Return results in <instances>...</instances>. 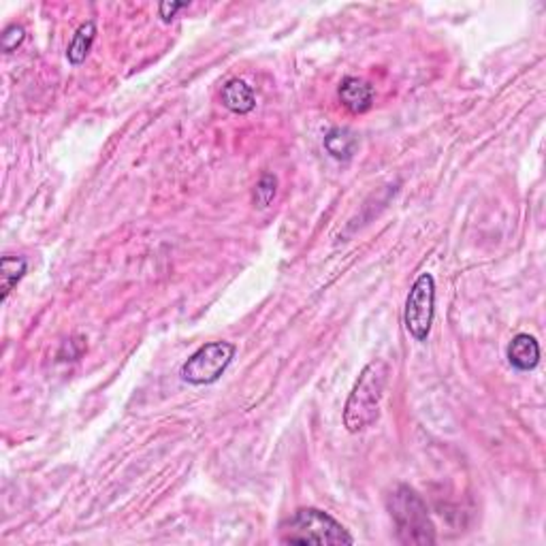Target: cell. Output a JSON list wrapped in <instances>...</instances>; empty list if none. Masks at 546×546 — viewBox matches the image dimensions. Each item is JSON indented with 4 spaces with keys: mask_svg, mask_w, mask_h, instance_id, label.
Returning <instances> with one entry per match:
<instances>
[{
    "mask_svg": "<svg viewBox=\"0 0 546 546\" xmlns=\"http://www.w3.org/2000/svg\"><path fill=\"white\" fill-rule=\"evenodd\" d=\"M386 383H389V363L386 361L374 359L363 367L344 406L346 431L361 433L378 421Z\"/></svg>",
    "mask_w": 546,
    "mask_h": 546,
    "instance_id": "6da1fadb",
    "label": "cell"
},
{
    "mask_svg": "<svg viewBox=\"0 0 546 546\" xmlns=\"http://www.w3.org/2000/svg\"><path fill=\"white\" fill-rule=\"evenodd\" d=\"M397 540L406 546H431L438 542L436 527L430 516V508L410 485H399L386 497Z\"/></svg>",
    "mask_w": 546,
    "mask_h": 546,
    "instance_id": "7a4b0ae2",
    "label": "cell"
},
{
    "mask_svg": "<svg viewBox=\"0 0 546 546\" xmlns=\"http://www.w3.org/2000/svg\"><path fill=\"white\" fill-rule=\"evenodd\" d=\"M284 544H352L348 530L319 508H299L280 527Z\"/></svg>",
    "mask_w": 546,
    "mask_h": 546,
    "instance_id": "3957f363",
    "label": "cell"
},
{
    "mask_svg": "<svg viewBox=\"0 0 546 546\" xmlns=\"http://www.w3.org/2000/svg\"><path fill=\"white\" fill-rule=\"evenodd\" d=\"M235 355H237V346L231 342H209L192 352L188 361L181 366L180 375L181 380L192 386L214 384L222 378L231 366Z\"/></svg>",
    "mask_w": 546,
    "mask_h": 546,
    "instance_id": "277c9868",
    "label": "cell"
},
{
    "mask_svg": "<svg viewBox=\"0 0 546 546\" xmlns=\"http://www.w3.org/2000/svg\"><path fill=\"white\" fill-rule=\"evenodd\" d=\"M433 316H436V280L431 273H421L410 289L406 299V322L408 333L416 342H427L430 339Z\"/></svg>",
    "mask_w": 546,
    "mask_h": 546,
    "instance_id": "5b68a950",
    "label": "cell"
},
{
    "mask_svg": "<svg viewBox=\"0 0 546 546\" xmlns=\"http://www.w3.org/2000/svg\"><path fill=\"white\" fill-rule=\"evenodd\" d=\"M338 97L352 114H366L372 109L375 90L369 81L361 78H344L338 88Z\"/></svg>",
    "mask_w": 546,
    "mask_h": 546,
    "instance_id": "8992f818",
    "label": "cell"
},
{
    "mask_svg": "<svg viewBox=\"0 0 546 546\" xmlns=\"http://www.w3.org/2000/svg\"><path fill=\"white\" fill-rule=\"evenodd\" d=\"M220 98H222V105H225L228 111H233V114H239V116L250 114V111H254L256 107L254 88H252L248 81L239 78L228 79L227 84L222 86Z\"/></svg>",
    "mask_w": 546,
    "mask_h": 546,
    "instance_id": "52a82bcc",
    "label": "cell"
},
{
    "mask_svg": "<svg viewBox=\"0 0 546 546\" xmlns=\"http://www.w3.org/2000/svg\"><path fill=\"white\" fill-rule=\"evenodd\" d=\"M508 361L519 372H533L540 363V344L530 333H519L508 344Z\"/></svg>",
    "mask_w": 546,
    "mask_h": 546,
    "instance_id": "ba28073f",
    "label": "cell"
},
{
    "mask_svg": "<svg viewBox=\"0 0 546 546\" xmlns=\"http://www.w3.org/2000/svg\"><path fill=\"white\" fill-rule=\"evenodd\" d=\"M325 150L339 162H348L359 150V137L346 126H336L325 134Z\"/></svg>",
    "mask_w": 546,
    "mask_h": 546,
    "instance_id": "9c48e42d",
    "label": "cell"
},
{
    "mask_svg": "<svg viewBox=\"0 0 546 546\" xmlns=\"http://www.w3.org/2000/svg\"><path fill=\"white\" fill-rule=\"evenodd\" d=\"M94 39H97V23L92 20L84 22L78 31H75L73 39H70L67 47V58L73 67H79V64L86 62V58L94 45Z\"/></svg>",
    "mask_w": 546,
    "mask_h": 546,
    "instance_id": "30bf717a",
    "label": "cell"
},
{
    "mask_svg": "<svg viewBox=\"0 0 546 546\" xmlns=\"http://www.w3.org/2000/svg\"><path fill=\"white\" fill-rule=\"evenodd\" d=\"M28 261L23 256H3L0 258V284H3V301H7L11 291L17 282L26 275Z\"/></svg>",
    "mask_w": 546,
    "mask_h": 546,
    "instance_id": "8fae6325",
    "label": "cell"
},
{
    "mask_svg": "<svg viewBox=\"0 0 546 546\" xmlns=\"http://www.w3.org/2000/svg\"><path fill=\"white\" fill-rule=\"evenodd\" d=\"M275 192H278V178H275L273 173H263L261 180L252 188V203H254L258 209H265L272 205Z\"/></svg>",
    "mask_w": 546,
    "mask_h": 546,
    "instance_id": "7c38bea8",
    "label": "cell"
},
{
    "mask_svg": "<svg viewBox=\"0 0 546 546\" xmlns=\"http://www.w3.org/2000/svg\"><path fill=\"white\" fill-rule=\"evenodd\" d=\"M23 41H26V31H23V26H20V23H11L0 34V47H3L5 54H14Z\"/></svg>",
    "mask_w": 546,
    "mask_h": 546,
    "instance_id": "4fadbf2b",
    "label": "cell"
},
{
    "mask_svg": "<svg viewBox=\"0 0 546 546\" xmlns=\"http://www.w3.org/2000/svg\"><path fill=\"white\" fill-rule=\"evenodd\" d=\"M188 9V3H161V7H158V14H161L162 22H171L175 20V15H178V11Z\"/></svg>",
    "mask_w": 546,
    "mask_h": 546,
    "instance_id": "5bb4252c",
    "label": "cell"
}]
</instances>
